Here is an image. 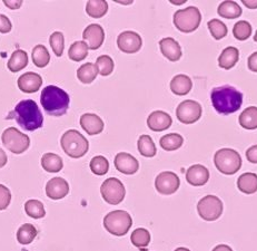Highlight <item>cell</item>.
Segmentation results:
<instances>
[{
  "label": "cell",
  "instance_id": "obj_1",
  "mask_svg": "<svg viewBox=\"0 0 257 251\" xmlns=\"http://www.w3.org/2000/svg\"><path fill=\"white\" fill-rule=\"evenodd\" d=\"M210 100L214 109L219 114L228 115L240 109L243 104V94L233 86L223 85L212 91Z\"/></svg>",
  "mask_w": 257,
  "mask_h": 251
},
{
  "label": "cell",
  "instance_id": "obj_2",
  "mask_svg": "<svg viewBox=\"0 0 257 251\" xmlns=\"http://www.w3.org/2000/svg\"><path fill=\"white\" fill-rule=\"evenodd\" d=\"M18 125L23 130L33 132L40 129L44 124V116L39 107L33 100L20 101L12 113Z\"/></svg>",
  "mask_w": 257,
  "mask_h": 251
},
{
  "label": "cell",
  "instance_id": "obj_3",
  "mask_svg": "<svg viewBox=\"0 0 257 251\" xmlns=\"http://www.w3.org/2000/svg\"><path fill=\"white\" fill-rule=\"evenodd\" d=\"M43 109L51 116H63L69 109L70 99L67 92L57 86L49 85L45 87L40 95Z\"/></svg>",
  "mask_w": 257,
  "mask_h": 251
},
{
  "label": "cell",
  "instance_id": "obj_4",
  "mask_svg": "<svg viewBox=\"0 0 257 251\" xmlns=\"http://www.w3.org/2000/svg\"><path fill=\"white\" fill-rule=\"evenodd\" d=\"M60 144L67 155L73 158L83 157L89 148V143L80 132L69 130L60 139Z\"/></svg>",
  "mask_w": 257,
  "mask_h": 251
},
{
  "label": "cell",
  "instance_id": "obj_5",
  "mask_svg": "<svg viewBox=\"0 0 257 251\" xmlns=\"http://www.w3.org/2000/svg\"><path fill=\"white\" fill-rule=\"evenodd\" d=\"M215 166L226 176L235 174L241 168V157L233 148H220L214 155Z\"/></svg>",
  "mask_w": 257,
  "mask_h": 251
},
{
  "label": "cell",
  "instance_id": "obj_6",
  "mask_svg": "<svg viewBox=\"0 0 257 251\" xmlns=\"http://www.w3.org/2000/svg\"><path fill=\"white\" fill-rule=\"evenodd\" d=\"M133 225L131 214L124 210H115L104 218V227L108 232L121 237L125 235Z\"/></svg>",
  "mask_w": 257,
  "mask_h": 251
},
{
  "label": "cell",
  "instance_id": "obj_7",
  "mask_svg": "<svg viewBox=\"0 0 257 251\" xmlns=\"http://www.w3.org/2000/svg\"><path fill=\"white\" fill-rule=\"evenodd\" d=\"M200 22H202V14L197 7H187L182 10H177L174 14V25L182 33H193L196 30Z\"/></svg>",
  "mask_w": 257,
  "mask_h": 251
},
{
  "label": "cell",
  "instance_id": "obj_8",
  "mask_svg": "<svg viewBox=\"0 0 257 251\" xmlns=\"http://www.w3.org/2000/svg\"><path fill=\"white\" fill-rule=\"evenodd\" d=\"M2 141L10 152L14 154H22L27 151L30 145V139L28 135L17 130L16 127H8L2 135Z\"/></svg>",
  "mask_w": 257,
  "mask_h": 251
},
{
  "label": "cell",
  "instance_id": "obj_9",
  "mask_svg": "<svg viewBox=\"0 0 257 251\" xmlns=\"http://www.w3.org/2000/svg\"><path fill=\"white\" fill-rule=\"evenodd\" d=\"M100 193L102 199L111 206L119 204L126 196L124 184L116 178H109L104 181L100 187Z\"/></svg>",
  "mask_w": 257,
  "mask_h": 251
},
{
  "label": "cell",
  "instance_id": "obj_10",
  "mask_svg": "<svg viewBox=\"0 0 257 251\" xmlns=\"http://www.w3.org/2000/svg\"><path fill=\"white\" fill-rule=\"evenodd\" d=\"M199 217L206 221H215L223 213L222 200L216 196H206L199 200L197 204Z\"/></svg>",
  "mask_w": 257,
  "mask_h": 251
},
{
  "label": "cell",
  "instance_id": "obj_11",
  "mask_svg": "<svg viewBox=\"0 0 257 251\" xmlns=\"http://www.w3.org/2000/svg\"><path fill=\"white\" fill-rule=\"evenodd\" d=\"M203 109L198 102L193 100L183 101L177 106L176 116L179 122L184 124H193L202 117Z\"/></svg>",
  "mask_w": 257,
  "mask_h": 251
},
{
  "label": "cell",
  "instance_id": "obj_12",
  "mask_svg": "<svg viewBox=\"0 0 257 251\" xmlns=\"http://www.w3.org/2000/svg\"><path fill=\"white\" fill-rule=\"evenodd\" d=\"M179 186H181V180L177 174L171 171L159 173L155 180L156 190L164 196H171L175 193L179 189Z\"/></svg>",
  "mask_w": 257,
  "mask_h": 251
},
{
  "label": "cell",
  "instance_id": "obj_13",
  "mask_svg": "<svg viewBox=\"0 0 257 251\" xmlns=\"http://www.w3.org/2000/svg\"><path fill=\"white\" fill-rule=\"evenodd\" d=\"M142 45L143 39L141 36L132 30L121 33L117 38L118 48L126 54H135L140 52Z\"/></svg>",
  "mask_w": 257,
  "mask_h": 251
},
{
  "label": "cell",
  "instance_id": "obj_14",
  "mask_svg": "<svg viewBox=\"0 0 257 251\" xmlns=\"http://www.w3.org/2000/svg\"><path fill=\"white\" fill-rule=\"evenodd\" d=\"M84 42L88 45V48L91 50L98 49L105 40V32L100 25L91 24L87 26L83 33Z\"/></svg>",
  "mask_w": 257,
  "mask_h": 251
},
{
  "label": "cell",
  "instance_id": "obj_15",
  "mask_svg": "<svg viewBox=\"0 0 257 251\" xmlns=\"http://www.w3.org/2000/svg\"><path fill=\"white\" fill-rule=\"evenodd\" d=\"M69 192V184L63 178H53L46 184V194L53 200L65 198Z\"/></svg>",
  "mask_w": 257,
  "mask_h": 251
},
{
  "label": "cell",
  "instance_id": "obj_16",
  "mask_svg": "<svg viewBox=\"0 0 257 251\" xmlns=\"http://www.w3.org/2000/svg\"><path fill=\"white\" fill-rule=\"evenodd\" d=\"M115 166L119 172L128 174H135L140 169V163L137 158L134 157L132 154H128L126 152H120L115 156Z\"/></svg>",
  "mask_w": 257,
  "mask_h": 251
},
{
  "label": "cell",
  "instance_id": "obj_17",
  "mask_svg": "<svg viewBox=\"0 0 257 251\" xmlns=\"http://www.w3.org/2000/svg\"><path fill=\"white\" fill-rule=\"evenodd\" d=\"M42 85V76L37 73H33V71L25 73L18 78V87L20 91L24 92V93H36V92L39 91Z\"/></svg>",
  "mask_w": 257,
  "mask_h": 251
},
{
  "label": "cell",
  "instance_id": "obj_18",
  "mask_svg": "<svg viewBox=\"0 0 257 251\" xmlns=\"http://www.w3.org/2000/svg\"><path fill=\"white\" fill-rule=\"evenodd\" d=\"M173 124V120L171 115L166 112L155 111L151 113V115L147 119V125L154 132L165 131Z\"/></svg>",
  "mask_w": 257,
  "mask_h": 251
},
{
  "label": "cell",
  "instance_id": "obj_19",
  "mask_svg": "<svg viewBox=\"0 0 257 251\" xmlns=\"http://www.w3.org/2000/svg\"><path fill=\"white\" fill-rule=\"evenodd\" d=\"M209 179V171L206 166L195 164L188 169L186 172L187 182L194 187H202L206 184Z\"/></svg>",
  "mask_w": 257,
  "mask_h": 251
},
{
  "label": "cell",
  "instance_id": "obj_20",
  "mask_svg": "<svg viewBox=\"0 0 257 251\" xmlns=\"http://www.w3.org/2000/svg\"><path fill=\"white\" fill-rule=\"evenodd\" d=\"M159 48L162 54L171 61H177L182 57V48L174 38L166 37L159 40Z\"/></svg>",
  "mask_w": 257,
  "mask_h": 251
},
{
  "label": "cell",
  "instance_id": "obj_21",
  "mask_svg": "<svg viewBox=\"0 0 257 251\" xmlns=\"http://www.w3.org/2000/svg\"><path fill=\"white\" fill-rule=\"evenodd\" d=\"M80 125L86 131L87 134L97 135L100 134L104 130V122L98 115L91 114V113H86L80 117Z\"/></svg>",
  "mask_w": 257,
  "mask_h": 251
},
{
  "label": "cell",
  "instance_id": "obj_22",
  "mask_svg": "<svg viewBox=\"0 0 257 251\" xmlns=\"http://www.w3.org/2000/svg\"><path fill=\"white\" fill-rule=\"evenodd\" d=\"M193 87V81L187 75H176L171 81V90L174 94L183 96L188 94Z\"/></svg>",
  "mask_w": 257,
  "mask_h": 251
},
{
  "label": "cell",
  "instance_id": "obj_23",
  "mask_svg": "<svg viewBox=\"0 0 257 251\" xmlns=\"http://www.w3.org/2000/svg\"><path fill=\"white\" fill-rule=\"evenodd\" d=\"M239 59V52L236 47H226L218 57V65L220 68L230 69L233 68Z\"/></svg>",
  "mask_w": 257,
  "mask_h": 251
},
{
  "label": "cell",
  "instance_id": "obj_24",
  "mask_svg": "<svg viewBox=\"0 0 257 251\" xmlns=\"http://www.w3.org/2000/svg\"><path fill=\"white\" fill-rule=\"evenodd\" d=\"M237 188L245 194H253L257 191V174L244 173L238 178Z\"/></svg>",
  "mask_w": 257,
  "mask_h": 251
},
{
  "label": "cell",
  "instance_id": "obj_25",
  "mask_svg": "<svg viewBox=\"0 0 257 251\" xmlns=\"http://www.w3.org/2000/svg\"><path fill=\"white\" fill-rule=\"evenodd\" d=\"M42 166L49 173H57L64 168L63 158L55 153H46L42 157Z\"/></svg>",
  "mask_w": 257,
  "mask_h": 251
},
{
  "label": "cell",
  "instance_id": "obj_26",
  "mask_svg": "<svg viewBox=\"0 0 257 251\" xmlns=\"http://www.w3.org/2000/svg\"><path fill=\"white\" fill-rule=\"evenodd\" d=\"M28 65V55L23 49H17L13 53L8 61V69L13 73H18Z\"/></svg>",
  "mask_w": 257,
  "mask_h": 251
},
{
  "label": "cell",
  "instance_id": "obj_27",
  "mask_svg": "<svg viewBox=\"0 0 257 251\" xmlns=\"http://www.w3.org/2000/svg\"><path fill=\"white\" fill-rule=\"evenodd\" d=\"M239 124L246 130L257 129V107L249 106L241 112L238 117Z\"/></svg>",
  "mask_w": 257,
  "mask_h": 251
},
{
  "label": "cell",
  "instance_id": "obj_28",
  "mask_svg": "<svg viewBox=\"0 0 257 251\" xmlns=\"http://www.w3.org/2000/svg\"><path fill=\"white\" fill-rule=\"evenodd\" d=\"M98 73L99 71L96 64L86 63L84 65H81L78 70H77V77H78L81 83L90 84L92 83V80H95Z\"/></svg>",
  "mask_w": 257,
  "mask_h": 251
},
{
  "label": "cell",
  "instance_id": "obj_29",
  "mask_svg": "<svg viewBox=\"0 0 257 251\" xmlns=\"http://www.w3.org/2000/svg\"><path fill=\"white\" fill-rule=\"evenodd\" d=\"M108 12V4L105 0H89L86 5V13L92 18L104 17Z\"/></svg>",
  "mask_w": 257,
  "mask_h": 251
},
{
  "label": "cell",
  "instance_id": "obj_30",
  "mask_svg": "<svg viewBox=\"0 0 257 251\" xmlns=\"http://www.w3.org/2000/svg\"><path fill=\"white\" fill-rule=\"evenodd\" d=\"M217 13L223 18L236 19L241 15V8L235 2H224L218 6Z\"/></svg>",
  "mask_w": 257,
  "mask_h": 251
},
{
  "label": "cell",
  "instance_id": "obj_31",
  "mask_svg": "<svg viewBox=\"0 0 257 251\" xmlns=\"http://www.w3.org/2000/svg\"><path fill=\"white\" fill-rule=\"evenodd\" d=\"M38 231L35 228V225L32 223H25L18 229L17 231V240L22 244H29L32 243L35 238L37 237Z\"/></svg>",
  "mask_w": 257,
  "mask_h": 251
},
{
  "label": "cell",
  "instance_id": "obj_32",
  "mask_svg": "<svg viewBox=\"0 0 257 251\" xmlns=\"http://www.w3.org/2000/svg\"><path fill=\"white\" fill-rule=\"evenodd\" d=\"M33 63L39 68H44L49 64L50 61V55L48 49L45 47L44 45H37L35 46L32 53Z\"/></svg>",
  "mask_w": 257,
  "mask_h": 251
},
{
  "label": "cell",
  "instance_id": "obj_33",
  "mask_svg": "<svg viewBox=\"0 0 257 251\" xmlns=\"http://www.w3.org/2000/svg\"><path fill=\"white\" fill-rule=\"evenodd\" d=\"M184 139L182 135L177 134V133H171V134H166L161 137L159 140V144L165 151H175L178 150L179 147L183 145Z\"/></svg>",
  "mask_w": 257,
  "mask_h": 251
},
{
  "label": "cell",
  "instance_id": "obj_34",
  "mask_svg": "<svg viewBox=\"0 0 257 251\" xmlns=\"http://www.w3.org/2000/svg\"><path fill=\"white\" fill-rule=\"evenodd\" d=\"M137 146H138V151H140V153L143 156L153 157L156 155V152H157L156 145L150 135L140 136Z\"/></svg>",
  "mask_w": 257,
  "mask_h": 251
},
{
  "label": "cell",
  "instance_id": "obj_35",
  "mask_svg": "<svg viewBox=\"0 0 257 251\" xmlns=\"http://www.w3.org/2000/svg\"><path fill=\"white\" fill-rule=\"evenodd\" d=\"M88 45L84 40H78L70 46L68 50V56L71 60L81 61L88 56Z\"/></svg>",
  "mask_w": 257,
  "mask_h": 251
},
{
  "label": "cell",
  "instance_id": "obj_36",
  "mask_svg": "<svg viewBox=\"0 0 257 251\" xmlns=\"http://www.w3.org/2000/svg\"><path fill=\"white\" fill-rule=\"evenodd\" d=\"M132 243L137 248H146L151 242V233L144 228H138L131 235Z\"/></svg>",
  "mask_w": 257,
  "mask_h": 251
},
{
  "label": "cell",
  "instance_id": "obj_37",
  "mask_svg": "<svg viewBox=\"0 0 257 251\" xmlns=\"http://www.w3.org/2000/svg\"><path fill=\"white\" fill-rule=\"evenodd\" d=\"M25 211L29 217H32L34 219H40L46 216L44 204L35 199L28 200V201L25 203Z\"/></svg>",
  "mask_w": 257,
  "mask_h": 251
},
{
  "label": "cell",
  "instance_id": "obj_38",
  "mask_svg": "<svg viewBox=\"0 0 257 251\" xmlns=\"http://www.w3.org/2000/svg\"><path fill=\"white\" fill-rule=\"evenodd\" d=\"M90 170L96 176H105L109 171V162L105 156L97 155L90 161Z\"/></svg>",
  "mask_w": 257,
  "mask_h": 251
},
{
  "label": "cell",
  "instance_id": "obj_39",
  "mask_svg": "<svg viewBox=\"0 0 257 251\" xmlns=\"http://www.w3.org/2000/svg\"><path fill=\"white\" fill-rule=\"evenodd\" d=\"M207 26H208L210 34H212V36H213V38L216 39V40L223 39L228 33L226 25L223 22H220V20H218V19L209 20Z\"/></svg>",
  "mask_w": 257,
  "mask_h": 251
},
{
  "label": "cell",
  "instance_id": "obj_40",
  "mask_svg": "<svg viewBox=\"0 0 257 251\" xmlns=\"http://www.w3.org/2000/svg\"><path fill=\"white\" fill-rule=\"evenodd\" d=\"M233 35L236 39L246 40L250 37L251 35V26L246 20H240L235 24L233 28Z\"/></svg>",
  "mask_w": 257,
  "mask_h": 251
},
{
  "label": "cell",
  "instance_id": "obj_41",
  "mask_svg": "<svg viewBox=\"0 0 257 251\" xmlns=\"http://www.w3.org/2000/svg\"><path fill=\"white\" fill-rule=\"evenodd\" d=\"M96 66L101 76H108L114 70V60L111 59L110 56L102 55L97 58Z\"/></svg>",
  "mask_w": 257,
  "mask_h": 251
},
{
  "label": "cell",
  "instance_id": "obj_42",
  "mask_svg": "<svg viewBox=\"0 0 257 251\" xmlns=\"http://www.w3.org/2000/svg\"><path fill=\"white\" fill-rule=\"evenodd\" d=\"M49 43L51 48H53L55 55L57 56V57H60L61 55L64 53V49H65V37H64V34L60 33V32H55L50 35V38H49Z\"/></svg>",
  "mask_w": 257,
  "mask_h": 251
},
{
  "label": "cell",
  "instance_id": "obj_43",
  "mask_svg": "<svg viewBox=\"0 0 257 251\" xmlns=\"http://www.w3.org/2000/svg\"><path fill=\"white\" fill-rule=\"evenodd\" d=\"M12 202V192L4 184H0V211L7 209Z\"/></svg>",
  "mask_w": 257,
  "mask_h": 251
},
{
  "label": "cell",
  "instance_id": "obj_44",
  "mask_svg": "<svg viewBox=\"0 0 257 251\" xmlns=\"http://www.w3.org/2000/svg\"><path fill=\"white\" fill-rule=\"evenodd\" d=\"M13 29V24L10 19L5 16V15H0V33L7 34Z\"/></svg>",
  "mask_w": 257,
  "mask_h": 251
},
{
  "label": "cell",
  "instance_id": "obj_45",
  "mask_svg": "<svg viewBox=\"0 0 257 251\" xmlns=\"http://www.w3.org/2000/svg\"><path fill=\"white\" fill-rule=\"evenodd\" d=\"M246 157L250 163H257V145L250 146L247 151H246Z\"/></svg>",
  "mask_w": 257,
  "mask_h": 251
},
{
  "label": "cell",
  "instance_id": "obj_46",
  "mask_svg": "<svg viewBox=\"0 0 257 251\" xmlns=\"http://www.w3.org/2000/svg\"><path fill=\"white\" fill-rule=\"evenodd\" d=\"M247 66L249 70L254 71V73H257V52L253 53L249 56L247 60Z\"/></svg>",
  "mask_w": 257,
  "mask_h": 251
},
{
  "label": "cell",
  "instance_id": "obj_47",
  "mask_svg": "<svg viewBox=\"0 0 257 251\" xmlns=\"http://www.w3.org/2000/svg\"><path fill=\"white\" fill-rule=\"evenodd\" d=\"M4 3L10 9H18L22 7V5H23L22 0H17V2H9V0H5Z\"/></svg>",
  "mask_w": 257,
  "mask_h": 251
},
{
  "label": "cell",
  "instance_id": "obj_48",
  "mask_svg": "<svg viewBox=\"0 0 257 251\" xmlns=\"http://www.w3.org/2000/svg\"><path fill=\"white\" fill-rule=\"evenodd\" d=\"M7 161H8V157L7 154L5 153V151L3 148H0V169L4 168L5 165L7 164Z\"/></svg>",
  "mask_w": 257,
  "mask_h": 251
},
{
  "label": "cell",
  "instance_id": "obj_49",
  "mask_svg": "<svg viewBox=\"0 0 257 251\" xmlns=\"http://www.w3.org/2000/svg\"><path fill=\"white\" fill-rule=\"evenodd\" d=\"M243 3L246 7L249 9H256L257 8V0H243Z\"/></svg>",
  "mask_w": 257,
  "mask_h": 251
},
{
  "label": "cell",
  "instance_id": "obj_50",
  "mask_svg": "<svg viewBox=\"0 0 257 251\" xmlns=\"http://www.w3.org/2000/svg\"><path fill=\"white\" fill-rule=\"evenodd\" d=\"M213 251H233V249L227 244H218L213 249Z\"/></svg>",
  "mask_w": 257,
  "mask_h": 251
},
{
  "label": "cell",
  "instance_id": "obj_51",
  "mask_svg": "<svg viewBox=\"0 0 257 251\" xmlns=\"http://www.w3.org/2000/svg\"><path fill=\"white\" fill-rule=\"evenodd\" d=\"M171 3L174 4V5H183L184 3H186V2H185V0H183V2H173V0H172Z\"/></svg>",
  "mask_w": 257,
  "mask_h": 251
},
{
  "label": "cell",
  "instance_id": "obj_52",
  "mask_svg": "<svg viewBox=\"0 0 257 251\" xmlns=\"http://www.w3.org/2000/svg\"><path fill=\"white\" fill-rule=\"evenodd\" d=\"M175 251H191V250L187 249V248H177Z\"/></svg>",
  "mask_w": 257,
  "mask_h": 251
},
{
  "label": "cell",
  "instance_id": "obj_53",
  "mask_svg": "<svg viewBox=\"0 0 257 251\" xmlns=\"http://www.w3.org/2000/svg\"><path fill=\"white\" fill-rule=\"evenodd\" d=\"M254 40H255V42L257 43V32H256V34H255V37H254Z\"/></svg>",
  "mask_w": 257,
  "mask_h": 251
}]
</instances>
